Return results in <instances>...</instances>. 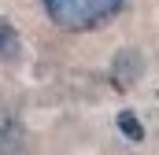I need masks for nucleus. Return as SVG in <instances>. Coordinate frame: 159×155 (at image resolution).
<instances>
[{
    "instance_id": "obj_1",
    "label": "nucleus",
    "mask_w": 159,
    "mask_h": 155,
    "mask_svg": "<svg viewBox=\"0 0 159 155\" xmlns=\"http://www.w3.org/2000/svg\"><path fill=\"white\" fill-rule=\"evenodd\" d=\"M41 4H44V15L67 33L96 30L126 7V0H41Z\"/></svg>"
},
{
    "instance_id": "obj_2",
    "label": "nucleus",
    "mask_w": 159,
    "mask_h": 155,
    "mask_svg": "<svg viewBox=\"0 0 159 155\" xmlns=\"http://www.w3.org/2000/svg\"><path fill=\"white\" fill-rule=\"evenodd\" d=\"M141 78H144V55H141L137 48H119L115 59H111V81H115L119 89H129V85H137Z\"/></svg>"
},
{
    "instance_id": "obj_3",
    "label": "nucleus",
    "mask_w": 159,
    "mask_h": 155,
    "mask_svg": "<svg viewBox=\"0 0 159 155\" xmlns=\"http://www.w3.org/2000/svg\"><path fill=\"white\" fill-rule=\"evenodd\" d=\"M22 140H26V129H22L19 115L0 107V152H19Z\"/></svg>"
},
{
    "instance_id": "obj_4",
    "label": "nucleus",
    "mask_w": 159,
    "mask_h": 155,
    "mask_svg": "<svg viewBox=\"0 0 159 155\" xmlns=\"http://www.w3.org/2000/svg\"><path fill=\"white\" fill-rule=\"evenodd\" d=\"M115 126H119V133L129 144H141V140H144V122L133 115V111H119V115H115Z\"/></svg>"
},
{
    "instance_id": "obj_5",
    "label": "nucleus",
    "mask_w": 159,
    "mask_h": 155,
    "mask_svg": "<svg viewBox=\"0 0 159 155\" xmlns=\"http://www.w3.org/2000/svg\"><path fill=\"white\" fill-rule=\"evenodd\" d=\"M11 44H15V30H11V26H7V22L0 19V55H4V52H7Z\"/></svg>"
}]
</instances>
